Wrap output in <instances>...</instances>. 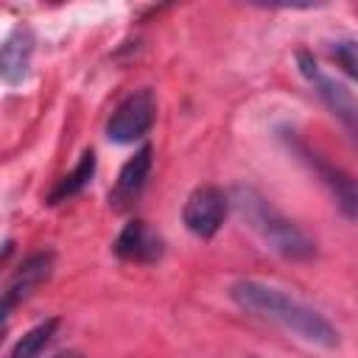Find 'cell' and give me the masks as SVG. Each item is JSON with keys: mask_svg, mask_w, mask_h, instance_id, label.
Here are the masks:
<instances>
[{"mask_svg": "<svg viewBox=\"0 0 358 358\" xmlns=\"http://www.w3.org/2000/svg\"><path fill=\"white\" fill-rule=\"evenodd\" d=\"M229 204L260 235V241L268 249H274L277 255H282L288 260H310L316 255L313 241L291 218H285L268 199H263L255 187H243V185L232 187Z\"/></svg>", "mask_w": 358, "mask_h": 358, "instance_id": "obj_2", "label": "cell"}, {"mask_svg": "<svg viewBox=\"0 0 358 358\" xmlns=\"http://www.w3.org/2000/svg\"><path fill=\"white\" fill-rule=\"evenodd\" d=\"M115 255L120 257V260H131V263H157L159 257H162V252H165V243H162V238L145 224V221H140V218H134V221H129L123 229H120V235H117V241H115Z\"/></svg>", "mask_w": 358, "mask_h": 358, "instance_id": "obj_9", "label": "cell"}, {"mask_svg": "<svg viewBox=\"0 0 358 358\" xmlns=\"http://www.w3.org/2000/svg\"><path fill=\"white\" fill-rule=\"evenodd\" d=\"M227 210H229V196L215 185H201L187 196L182 207V221L196 238H213L221 229Z\"/></svg>", "mask_w": 358, "mask_h": 358, "instance_id": "obj_5", "label": "cell"}, {"mask_svg": "<svg viewBox=\"0 0 358 358\" xmlns=\"http://www.w3.org/2000/svg\"><path fill=\"white\" fill-rule=\"evenodd\" d=\"M294 151H296V154L310 165V171L322 179V185H324V187L330 190V196L336 199L338 210H341L347 218L358 221V179L350 176L347 171H341V168L324 162L319 154H313V151H310L308 145H302V143H294Z\"/></svg>", "mask_w": 358, "mask_h": 358, "instance_id": "obj_6", "label": "cell"}, {"mask_svg": "<svg viewBox=\"0 0 358 358\" xmlns=\"http://www.w3.org/2000/svg\"><path fill=\"white\" fill-rule=\"evenodd\" d=\"M229 296L241 310H246L257 319H266L271 324H280L282 330L294 333L296 338H305V341L327 347V350L338 344L336 327L319 310H313L310 305L294 299L291 294H285L280 288H271L257 280H238L229 285Z\"/></svg>", "mask_w": 358, "mask_h": 358, "instance_id": "obj_1", "label": "cell"}, {"mask_svg": "<svg viewBox=\"0 0 358 358\" xmlns=\"http://www.w3.org/2000/svg\"><path fill=\"white\" fill-rule=\"evenodd\" d=\"M333 59L350 78L358 81V39H338L333 45Z\"/></svg>", "mask_w": 358, "mask_h": 358, "instance_id": "obj_13", "label": "cell"}, {"mask_svg": "<svg viewBox=\"0 0 358 358\" xmlns=\"http://www.w3.org/2000/svg\"><path fill=\"white\" fill-rule=\"evenodd\" d=\"M31 53H34V34L31 28H14L0 50V73L6 84H17L25 78L28 64H31Z\"/></svg>", "mask_w": 358, "mask_h": 358, "instance_id": "obj_10", "label": "cell"}, {"mask_svg": "<svg viewBox=\"0 0 358 358\" xmlns=\"http://www.w3.org/2000/svg\"><path fill=\"white\" fill-rule=\"evenodd\" d=\"M53 271V255L50 252H36L31 257H25L17 271L11 274L6 291H3V313L8 316L14 310V305H20L22 299H28Z\"/></svg>", "mask_w": 358, "mask_h": 358, "instance_id": "obj_8", "label": "cell"}, {"mask_svg": "<svg viewBox=\"0 0 358 358\" xmlns=\"http://www.w3.org/2000/svg\"><path fill=\"white\" fill-rule=\"evenodd\" d=\"M53 358H84L81 352H76V350H67V352H56Z\"/></svg>", "mask_w": 358, "mask_h": 358, "instance_id": "obj_14", "label": "cell"}, {"mask_svg": "<svg viewBox=\"0 0 358 358\" xmlns=\"http://www.w3.org/2000/svg\"><path fill=\"white\" fill-rule=\"evenodd\" d=\"M296 62H299L302 76L313 84V90L319 92V98L324 101V106L333 112V117H338V123H341V126L352 134V140L358 143V101L352 98V92H350L344 84H338L336 78L324 76V73L319 70V64H316L308 53H299Z\"/></svg>", "mask_w": 358, "mask_h": 358, "instance_id": "obj_4", "label": "cell"}, {"mask_svg": "<svg viewBox=\"0 0 358 358\" xmlns=\"http://www.w3.org/2000/svg\"><path fill=\"white\" fill-rule=\"evenodd\" d=\"M92 173H95V151H84L81 159H78V165H76L70 173H64V176L59 179V185L48 193V201H50V204H59V201L73 199L76 193H81V190L92 182Z\"/></svg>", "mask_w": 358, "mask_h": 358, "instance_id": "obj_11", "label": "cell"}, {"mask_svg": "<svg viewBox=\"0 0 358 358\" xmlns=\"http://www.w3.org/2000/svg\"><path fill=\"white\" fill-rule=\"evenodd\" d=\"M151 154H154V148L151 145H143V148L134 151V157L126 159V165L117 173L115 187L109 190V207L112 210L123 213V210H129L140 199V193L145 187V179L151 173V162H154Z\"/></svg>", "mask_w": 358, "mask_h": 358, "instance_id": "obj_7", "label": "cell"}, {"mask_svg": "<svg viewBox=\"0 0 358 358\" xmlns=\"http://www.w3.org/2000/svg\"><path fill=\"white\" fill-rule=\"evenodd\" d=\"M56 327H59V319H45V322H39V324L31 327L22 338H17V344L11 347L8 358H39V352L53 341Z\"/></svg>", "mask_w": 358, "mask_h": 358, "instance_id": "obj_12", "label": "cell"}, {"mask_svg": "<svg viewBox=\"0 0 358 358\" xmlns=\"http://www.w3.org/2000/svg\"><path fill=\"white\" fill-rule=\"evenodd\" d=\"M154 112H157V103H154L151 90L131 92L129 98H123L115 106V112L106 123V137L117 145H129V143L143 140L154 126Z\"/></svg>", "mask_w": 358, "mask_h": 358, "instance_id": "obj_3", "label": "cell"}]
</instances>
